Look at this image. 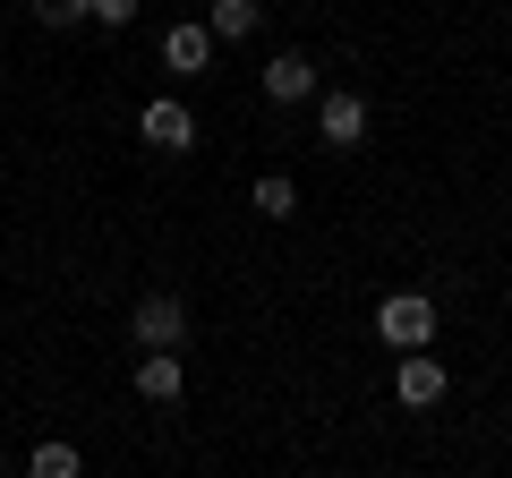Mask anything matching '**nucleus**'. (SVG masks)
<instances>
[{"label":"nucleus","instance_id":"ddd939ff","mask_svg":"<svg viewBox=\"0 0 512 478\" xmlns=\"http://www.w3.org/2000/svg\"><path fill=\"white\" fill-rule=\"evenodd\" d=\"M137 9H146V0H94V26H111V35H120V26L137 18Z\"/></svg>","mask_w":512,"mask_h":478},{"label":"nucleus","instance_id":"0eeeda50","mask_svg":"<svg viewBox=\"0 0 512 478\" xmlns=\"http://www.w3.org/2000/svg\"><path fill=\"white\" fill-rule=\"evenodd\" d=\"M163 69H171V77H205V69H214V26H205V18H180V26L163 35Z\"/></svg>","mask_w":512,"mask_h":478},{"label":"nucleus","instance_id":"9d476101","mask_svg":"<svg viewBox=\"0 0 512 478\" xmlns=\"http://www.w3.org/2000/svg\"><path fill=\"white\" fill-rule=\"evenodd\" d=\"M248 205H256L265 222H291V214H299V180H291V171H256Z\"/></svg>","mask_w":512,"mask_h":478},{"label":"nucleus","instance_id":"f257e3e1","mask_svg":"<svg viewBox=\"0 0 512 478\" xmlns=\"http://www.w3.org/2000/svg\"><path fill=\"white\" fill-rule=\"evenodd\" d=\"M367 94H350V86H316V137H325V154H359L367 146Z\"/></svg>","mask_w":512,"mask_h":478},{"label":"nucleus","instance_id":"6e6552de","mask_svg":"<svg viewBox=\"0 0 512 478\" xmlns=\"http://www.w3.org/2000/svg\"><path fill=\"white\" fill-rule=\"evenodd\" d=\"M137 393H146V402H180L188 393V359L180 350H146V359H137Z\"/></svg>","mask_w":512,"mask_h":478},{"label":"nucleus","instance_id":"20e7f679","mask_svg":"<svg viewBox=\"0 0 512 478\" xmlns=\"http://www.w3.org/2000/svg\"><path fill=\"white\" fill-rule=\"evenodd\" d=\"M137 137H146L154 154H188L197 146V111H188L180 94H154V103L137 111Z\"/></svg>","mask_w":512,"mask_h":478},{"label":"nucleus","instance_id":"39448f33","mask_svg":"<svg viewBox=\"0 0 512 478\" xmlns=\"http://www.w3.org/2000/svg\"><path fill=\"white\" fill-rule=\"evenodd\" d=\"M393 402L402 410H436L444 402V359L436 350H393Z\"/></svg>","mask_w":512,"mask_h":478},{"label":"nucleus","instance_id":"7ed1b4c3","mask_svg":"<svg viewBox=\"0 0 512 478\" xmlns=\"http://www.w3.org/2000/svg\"><path fill=\"white\" fill-rule=\"evenodd\" d=\"M376 342L384 350H427V342H436V299H427V291H393L376 308Z\"/></svg>","mask_w":512,"mask_h":478},{"label":"nucleus","instance_id":"f03ea898","mask_svg":"<svg viewBox=\"0 0 512 478\" xmlns=\"http://www.w3.org/2000/svg\"><path fill=\"white\" fill-rule=\"evenodd\" d=\"M128 342L137 350H188V299L180 291H146L128 308Z\"/></svg>","mask_w":512,"mask_h":478},{"label":"nucleus","instance_id":"9b49d317","mask_svg":"<svg viewBox=\"0 0 512 478\" xmlns=\"http://www.w3.org/2000/svg\"><path fill=\"white\" fill-rule=\"evenodd\" d=\"M26 470H35V478H77V470H86V453H77V444H60V436H43L35 453H26Z\"/></svg>","mask_w":512,"mask_h":478},{"label":"nucleus","instance_id":"f8f14e48","mask_svg":"<svg viewBox=\"0 0 512 478\" xmlns=\"http://www.w3.org/2000/svg\"><path fill=\"white\" fill-rule=\"evenodd\" d=\"M35 26L69 35V26H94V0H35Z\"/></svg>","mask_w":512,"mask_h":478},{"label":"nucleus","instance_id":"423d86ee","mask_svg":"<svg viewBox=\"0 0 512 478\" xmlns=\"http://www.w3.org/2000/svg\"><path fill=\"white\" fill-rule=\"evenodd\" d=\"M256 86H265V103H316V86H325V77H316V60L308 52H274L265 60V69H256Z\"/></svg>","mask_w":512,"mask_h":478},{"label":"nucleus","instance_id":"1a4fd4ad","mask_svg":"<svg viewBox=\"0 0 512 478\" xmlns=\"http://www.w3.org/2000/svg\"><path fill=\"white\" fill-rule=\"evenodd\" d=\"M205 26H214V43H248L265 26V9L256 0H205Z\"/></svg>","mask_w":512,"mask_h":478}]
</instances>
